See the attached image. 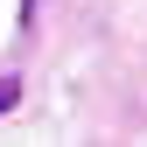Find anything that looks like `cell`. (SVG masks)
<instances>
[{"label": "cell", "instance_id": "6da1fadb", "mask_svg": "<svg viewBox=\"0 0 147 147\" xmlns=\"http://www.w3.org/2000/svg\"><path fill=\"white\" fill-rule=\"evenodd\" d=\"M14 105H21V84H14V77H0V112H14Z\"/></svg>", "mask_w": 147, "mask_h": 147}, {"label": "cell", "instance_id": "7a4b0ae2", "mask_svg": "<svg viewBox=\"0 0 147 147\" xmlns=\"http://www.w3.org/2000/svg\"><path fill=\"white\" fill-rule=\"evenodd\" d=\"M28 14H35V0H21V21H28Z\"/></svg>", "mask_w": 147, "mask_h": 147}]
</instances>
